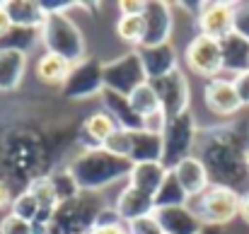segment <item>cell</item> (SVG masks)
Segmentation results:
<instances>
[{
    "instance_id": "cell-1",
    "label": "cell",
    "mask_w": 249,
    "mask_h": 234,
    "mask_svg": "<svg viewBox=\"0 0 249 234\" xmlns=\"http://www.w3.org/2000/svg\"><path fill=\"white\" fill-rule=\"evenodd\" d=\"M249 150V126L245 121L208 131L201 143V162L211 174V184L235 188L249 179L245 155Z\"/></svg>"
},
{
    "instance_id": "cell-2",
    "label": "cell",
    "mask_w": 249,
    "mask_h": 234,
    "mask_svg": "<svg viewBox=\"0 0 249 234\" xmlns=\"http://www.w3.org/2000/svg\"><path fill=\"white\" fill-rule=\"evenodd\" d=\"M131 167L133 164L128 159L116 157L99 148V150H83L78 157H73V162L68 164V171L78 181L80 191L92 193L119 179H128Z\"/></svg>"
},
{
    "instance_id": "cell-3",
    "label": "cell",
    "mask_w": 249,
    "mask_h": 234,
    "mask_svg": "<svg viewBox=\"0 0 249 234\" xmlns=\"http://www.w3.org/2000/svg\"><path fill=\"white\" fill-rule=\"evenodd\" d=\"M41 41L46 46V53H56L66 58L68 63H80L85 56V39L80 27L66 15H46L41 24Z\"/></svg>"
},
{
    "instance_id": "cell-4",
    "label": "cell",
    "mask_w": 249,
    "mask_h": 234,
    "mask_svg": "<svg viewBox=\"0 0 249 234\" xmlns=\"http://www.w3.org/2000/svg\"><path fill=\"white\" fill-rule=\"evenodd\" d=\"M189 208L201 220V225L223 227L240 215V193L235 188L211 184L201 196L189 201Z\"/></svg>"
},
{
    "instance_id": "cell-5",
    "label": "cell",
    "mask_w": 249,
    "mask_h": 234,
    "mask_svg": "<svg viewBox=\"0 0 249 234\" xmlns=\"http://www.w3.org/2000/svg\"><path fill=\"white\" fill-rule=\"evenodd\" d=\"M196 140H198V126L194 114L184 111L172 116L162 133V164L167 169H174L181 159L191 157Z\"/></svg>"
},
{
    "instance_id": "cell-6",
    "label": "cell",
    "mask_w": 249,
    "mask_h": 234,
    "mask_svg": "<svg viewBox=\"0 0 249 234\" xmlns=\"http://www.w3.org/2000/svg\"><path fill=\"white\" fill-rule=\"evenodd\" d=\"M104 92V63L97 58H83L73 63L66 82L61 84V94L66 99H87Z\"/></svg>"
},
{
    "instance_id": "cell-7",
    "label": "cell",
    "mask_w": 249,
    "mask_h": 234,
    "mask_svg": "<svg viewBox=\"0 0 249 234\" xmlns=\"http://www.w3.org/2000/svg\"><path fill=\"white\" fill-rule=\"evenodd\" d=\"M184 61L186 68L201 78L215 80L223 73V51H220V41L211 39L206 34H196L186 49H184Z\"/></svg>"
},
{
    "instance_id": "cell-8",
    "label": "cell",
    "mask_w": 249,
    "mask_h": 234,
    "mask_svg": "<svg viewBox=\"0 0 249 234\" xmlns=\"http://www.w3.org/2000/svg\"><path fill=\"white\" fill-rule=\"evenodd\" d=\"M143 82H148V78H145L143 63H141L136 51H128L121 58L104 63V89H111V92L128 97Z\"/></svg>"
},
{
    "instance_id": "cell-9",
    "label": "cell",
    "mask_w": 249,
    "mask_h": 234,
    "mask_svg": "<svg viewBox=\"0 0 249 234\" xmlns=\"http://www.w3.org/2000/svg\"><path fill=\"white\" fill-rule=\"evenodd\" d=\"M150 84L155 87L160 106L169 118L177 116V114L189 111V82H186V75L181 70H174L165 78L153 80Z\"/></svg>"
},
{
    "instance_id": "cell-10",
    "label": "cell",
    "mask_w": 249,
    "mask_h": 234,
    "mask_svg": "<svg viewBox=\"0 0 249 234\" xmlns=\"http://www.w3.org/2000/svg\"><path fill=\"white\" fill-rule=\"evenodd\" d=\"M198 19V34L211 39H225L235 32V5L232 2H203Z\"/></svg>"
},
{
    "instance_id": "cell-11",
    "label": "cell",
    "mask_w": 249,
    "mask_h": 234,
    "mask_svg": "<svg viewBox=\"0 0 249 234\" xmlns=\"http://www.w3.org/2000/svg\"><path fill=\"white\" fill-rule=\"evenodd\" d=\"M143 22H145V36L141 46H160V44H169V34H172V7L162 2V0H150L145 2L143 10Z\"/></svg>"
},
{
    "instance_id": "cell-12",
    "label": "cell",
    "mask_w": 249,
    "mask_h": 234,
    "mask_svg": "<svg viewBox=\"0 0 249 234\" xmlns=\"http://www.w3.org/2000/svg\"><path fill=\"white\" fill-rule=\"evenodd\" d=\"M141 63H143V70H145V78L148 82L153 80H160L179 70V58H177V51L172 44H160V46H138L136 49Z\"/></svg>"
},
{
    "instance_id": "cell-13",
    "label": "cell",
    "mask_w": 249,
    "mask_h": 234,
    "mask_svg": "<svg viewBox=\"0 0 249 234\" xmlns=\"http://www.w3.org/2000/svg\"><path fill=\"white\" fill-rule=\"evenodd\" d=\"M203 101L218 116H235L242 109L232 80H223V78L208 80V84L203 87Z\"/></svg>"
},
{
    "instance_id": "cell-14",
    "label": "cell",
    "mask_w": 249,
    "mask_h": 234,
    "mask_svg": "<svg viewBox=\"0 0 249 234\" xmlns=\"http://www.w3.org/2000/svg\"><path fill=\"white\" fill-rule=\"evenodd\" d=\"M172 174L177 176L179 186L186 191L189 201L196 198V196H201V193L211 186V174H208L206 164L201 162L198 155H191V157H186V159H181V162L172 169Z\"/></svg>"
},
{
    "instance_id": "cell-15",
    "label": "cell",
    "mask_w": 249,
    "mask_h": 234,
    "mask_svg": "<svg viewBox=\"0 0 249 234\" xmlns=\"http://www.w3.org/2000/svg\"><path fill=\"white\" fill-rule=\"evenodd\" d=\"M114 210H116V215H119L121 222L131 225V222H136L141 217L153 215L155 213V205H153V196H148V193H143V191H138L133 186H126L119 193V198L114 203Z\"/></svg>"
},
{
    "instance_id": "cell-16",
    "label": "cell",
    "mask_w": 249,
    "mask_h": 234,
    "mask_svg": "<svg viewBox=\"0 0 249 234\" xmlns=\"http://www.w3.org/2000/svg\"><path fill=\"white\" fill-rule=\"evenodd\" d=\"M158 220L162 234H198L203 230L201 220L191 213L189 205H177V208H160L153 213Z\"/></svg>"
},
{
    "instance_id": "cell-17",
    "label": "cell",
    "mask_w": 249,
    "mask_h": 234,
    "mask_svg": "<svg viewBox=\"0 0 249 234\" xmlns=\"http://www.w3.org/2000/svg\"><path fill=\"white\" fill-rule=\"evenodd\" d=\"M99 97H102V101H104V106H107V114L116 121L119 128L131 131V133H133V131H143V118L133 111L128 97H124V94H119V92H111V89H104Z\"/></svg>"
},
{
    "instance_id": "cell-18",
    "label": "cell",
    "mask_w": 249,
    "mask_h": 234,
    "mask_svg": "<svg viewBox=\"0 0 249 234\" xmlns=\"http://www.w3.org/2000/svg\"><path fill=\"white\" fill-rule=\"evenodd\" d=\"M220 51H223V70L228 73H245L249 70V39L232 32L225 39H220Z\"/></svg>"
},
{
    "instance_id": "cell-19",
    "label": "cell",
    "mask_w": 249,
    "mask_h": 234,
    "mask_svg": "<svg viewBox=\"0 0 249 234\" xmlns=\"http://www.w3.org/2000/svg\"><path fill=\"white\" fill-rule=\"evenodd\" d=\"M169 169H167L162 162H143V164H133L131 171H128V186L148 193V196H155L158 188L162 186V181L167 179Z\"/></svg>"
},
{
    "instance_id": "cell-20",
    "label": "cell",
    "mask_w": 249,
    "mask_h": 234,
    "mask_svg": "<svg viewBox=\"0 0 249 234\" xmlns=\"http://www.w3.org/2000/svg\"><path fill=\"white\" fill-rule=\"evenodd\" d=\"M131 164L143 162H162V135L148 133V131H133L131 133Z\"/></svg>"
},
{
    "instance_id": "cell-21",
    "label": "cell",
    "mask_w": 249,
    "mask_h": 234,
    "mask_svg": "<svg viewBox=\"0 0 249 234\" xmlns=\"http://www.w3.org/2000/svg\"><path fill=\"white\" fill-rule=\"evenodd\" d=\"M27 73V53L0 51V92H15Z\"/></svg>"
},
{
    "instance_id": "cell-22",
    "label": "cell",
    "mask_w": 249,
    "mask_h": 234,
    "mask_svg": "<svg viewBox=\"0 0 249 234\" xmlns=\"http://www.w3.org/2000/svg\"><path fill=\"white\" fill-rule=\"evenodd\" d=\"M2 5H5V12L10 15L12 27L41 29V24L46 19V12L41 10L39 2H32V0H7Z\"/></svg>"
},
{
    "instance_id": "cell-23",
    "label": "cell",
    "mask_w": 249,
    "mask_h": 234,
    "mask_svg": "<svg viewBox=\"0 0 249 234\" xmlns=\"http://www.w3.org/2000/svg\"><path fill=\"white\" fill-rule=\"evenodd\" d=\"M71 68H73V63H68L66 58H61L56 53H44L36 61V78L46 84H63Z\"/></svg>"
},
{
    "instance_id": "cell-24",
    "label": "cell",
    "mask_w": 249,
    "mask_h": 234,
    "mask_svg": "<svg viewBox=\"0 0 249 234\" xmlns=\"http://www.w3.org/2000/svg\"><path fill=\"white\" fill-rule=\"evenodd\" d=\"M153 205H155V210H160V208H177V205H189V196H186V191L179 186V181H177V176L172 174V169H169L167 179L162 181V186L158 188V193L153 196Z\"/></svg>"
},
{
    "instance_id": "cell-25",
    "label": "cell",
    "mask_w": 249,
    "mask_h": 234,
    "mask_svg": "<svg viewBox=\"0 0 249 234\" xmlns=\"http://www.w3.org/2000/svg\"><path fill=\"white\" fill-rule=\"evenodd\" d=\"M36 39H41V32L39 29H27V27H12L7 34L0 36V51H19V53H27Z\"/></svg>"
},
{
    "instance_id": "cell-26",
    "label": "cell",
    "mask_w": 249,
    "mask_h": 234,
    "mask_svg": "<svg viewBox=\"0 0 249 234\" xmlns=\"http://www.w3.org/2000/svg\"><path fill=\"white\" fill-rule=\"evenodd\" d=\"M128 101H131L133 111H136L141 118H145V116H150V114H155V111L162 109V106H160V99H158V92H155V87H153L150 82H143L141 87H136V89L128 94Z\"/></svg>"
},
{
    "instance_id": "cell-27",
    "label": "cell",
    "mask_w": 249,
    "mask_h": 234,
    "mask_svg": "<svg viewBox=\"0 0 249 234\" xmlns=\"http://www.w3.org/2000/svg\"><path fill=\"white\" fill-rule=\"evenodd\" d=\"M116 36L126 44H133L136 49L143 44L145 36V22L143 15H121L116 22Z\"/></svg>"
},
{
    "instance_id": "cell-28",
    "label": "cell",
    "mask_w": 249,
    "mask_h": 234,
    "mask_svg": "<svg viewBox=\"0 0 249 234\" xmlns=\"http://www.w3.org/2000/svg\"><path fill=\"white\" fill-rule=\"evenodd\" d=\"M51 184H53V191H56L58 205H63V203H71V201H75V198H80V196H83V191H80L78 181L73 179V174H71L68 169H63V171H56V174L51 176Z\"/></svg>"
},
{
    "instance_id": "cell-29",
    "label": "cell",
    "mask_w": 249,
    "mask_h": 234,
    "mask_svg": "<svg viewBox=\"0 0 249 234\" xmlns=\"http://www.w3.org/2000/svg\"><path fill=\"white\" fill-rule=\"evenodd\" d=\"M29 193L36 198V203L41 205V210H56L58 208V198L51 184V176H39L29 184Z\"/></svg>"
},
{
    "instance_id": "cell-30",
    "label": "cell",
    "mask_w": 249,
    "mask_h": 234,
    "mask_svg": "<svg viewBox=\"0 0 249 234\" xmlns=\"http://www.w3.org/2000/svg\"><path fill=\"white\" fill-rule=\"evenodd\" d=\"M39 210H41V205L36 203V198L29 191H24L17 198H12V205H10V213L17 215V217H22V220H27V222H34L36 215H39Z\"/></svg>"
},
{
    "instance_id": "cell-31",
    "label": "cell",
    "mask_w": 249,
    "mask_h": 234,
    "mask_svg": "<svg viewBox=\"0 0 249 234\" xmlns=\"http://www.w3.org/2000/svg\"><path fill=\"white\" fill-rule=\"evenodd\" d=\"M102 150H107V152H111V155H116V157L128 159V155H131V131L116 128V131L104 140Z\"/></svg>"
},
{
    "instance_id": "cell-32",
    "label": "cell",
    "mask_w": 249,
    "mask_h": 234,
    "mask_svg": "<svg viewBox=\"0 0 249 234\" xmlns=\"http://www.w3.org/2000/svg\"><path fill=\"white\" fill-rule=\"evenodd\" d=\"M0 234H34V225L10 213L0 220Z\"/></svg>"
},
{
    "instance_id": "cell-33",
    "label": "cell",
    "mask_w": 249,
    "mask_h": 234,
    "mask_svg": "<svg viewBox=\"0 0 249 234\" xmlns=\"http://www.w3.org/2000/svg\"><path fill=\"white\" fill-rule=\"evenodd\" d=\"M167 121H169V116L160 109V111H155V114H150V116H145V118H143V131L162 135V133H165V128H167Z\"/></svg>"
},
{
    "instance_id": "cell-34",
    "label": "cell",
    "mask_w": 249,
    "mask_h": 234,
    "mask_svg": "<svg viewBox=\"0 0 249 234\" xmlns=\"http://www.w3.org/2000/svg\"><path fill=\"white\" fill-rule=\"evenodd\" d=\"M128 234H162V230H160L158 220L153 215H148V217H141V220L131 222L128 225Z\"/></svg>"
},
{
    "instance_id": "cell-35",
    "label": "cell",
    "mask_w": 249,
    "mask_h": 234,
    "mask_svg": "<svg viewBox=\"0 0 249 234\" xmlns=\"http://www.w3.org/2000/svg\"><path fill=\"white\" fill-rule=\"evenodd\" d=\"M235 32L249 39V5H235Z\"/></svg>"
},
{
    "instance_id": "cell-36",
    "label": "cell",
    "mask_w": 249,
    "mask_h": 234,
    "mask_svg": "<svg viewBox=\"0 0 249 234\" xmlns=\"http://www.w3.org/2000/svg\"><path fill=\"white\" fill-rule=\"evenodd\" d=\"M232 84H235V92L240 97V104L242 106H249V70L240 73L232 78Z\"/></svg>"
},
{
    "instance_id": "cell-37",
    "label": "cell",
    "mask_w": 249,
    "mask_h": 234,
    "mask_svg": "<svg viewBox=\"0 0 249 234\" xmlns=\"http://www.w3.org/2000/svg\"><path fill=\"white\" fill-rule=\"evenodd\" d=\"M41 5V10L46 12V15H61V12H66L68 7H75L78 2H68V0H44V2H39Z\"/></svg>"
},
{
    "instance_id": "cell-38",
    "label": "cell",
    "mask_w": 249,
    "mask_h": 234,
    "mask_svg": "<svg viewBox=\"0 0 249 234\" xmlns=\"http://www.w3.org/2000/svg\"><path fill=\"white\" fill-rule=\"evenodd\" d=\"M121 7V15H143L145 10V2H136V0H121L119 2Z\"/></svg>"
},
{
    "instance_id": "cell-39",
    "label": "cell",
    "mask_w": 249,
    "mask_h": 234,
    "mask_svg": "<svg viewBox=\"0 0 249 234\" xmlns=\"http://www.w3.org/2000/svg\"><path fill=\"white\" fill-rule=\"evenodd\" d=\"M89 234H128V230L124 227V222L121 225H107V227H94Z\"/></svg>"
},
{
    "instance_id": "cell-40",
    "label": "cell",
    "mask_w": 249,
    "mask_h": 234,
    "mask_svg": "<svg viewBox=\"0 0 249 234\" xmlns=\"http://www.w3.org/2000/svg\"><path fill=\"white\" fill-rule=\"evenodd\" d=\"M10 29H12V22H10V15L5 12V5L0 2V36H2V34H7Z\"/></svg>"
},
{
    "instance_id": "cell-41",
    "label": "cell",
    "mask_w": 249,
    "mask_h": 234,
    "mask_svg": "<svg viewBox=\"0 0 249 234\" xmlns=\"http://www.w3.org/2000/svg\"><path fill=\"white\" fill-rule=\"evenodd\" d=\"M12 205V196H10V186L5 181H0V210Z\"/></svg>"
},
{
    "instance_id": "cell-42",
    "label": "cell",
    "mask_w": 249,
    "mask_h": 234,
    "mask_svg": "<svg viewBox=\"0 0 249 234\" xmlns=\"http://www.w3.org/2000/svg\"><path fill=\"white\" fill-rule=\"evenodd\" d=\"M240 217L249 225V191L240 196Z\"/></svg>"
},
{
    "instance_id": "cell-43",
    "label": "cell",
    "mask_w": 249,
    "mask_h": 234,
    "mask_svg": "<svg viewBox=\"0 0 249 234\" xmlns=\"http://www.w3.org/2000/svg\"><path fill=\"white\" fill-rule=\"evenodd\" d=\"M198 234H223V227H213V225H203V230Z\"/></svg>"
},
{
    "instance_id": "cell-44",
    "label": "cell",
    "mask_w": 249,
    "mask_h": 234,
    "mask_svg": "<svg viewBox=\"0 0 249 234\" xmlns=\"http://www.w3.org/2000/svg\"><path fill=\"white\" fill-rule=\"evenodd\" d=\"M245 162H247V169H249V150H247V155H245Z\"/></svg>"
}]
</instances>
